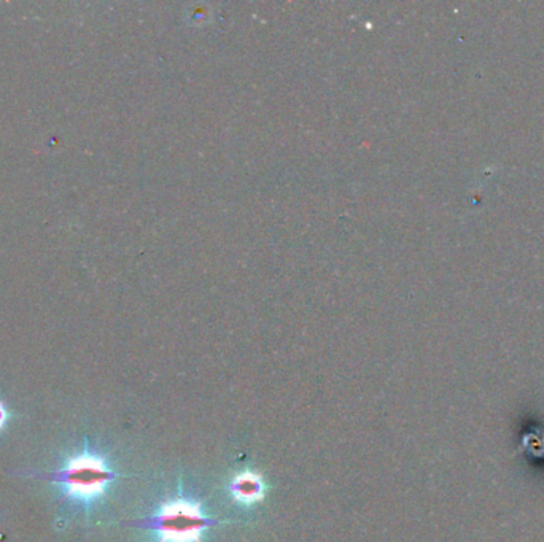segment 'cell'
Segmentation results:
<instances>
[{
	"instance_id": "cell-1",
	"label": "cell",
	"mask_w": 544,
	"mask_h": 542,
	"mask_svg": "<svg viewBox=\"0 0 544 542\" xmlns=\"http://www.w3.org/2000/svg\"><path fill=\"white\" fill-rule=\"evenodd\" d=\"M218 524L221 521L202 514L198 502L172 499L164 502L152 517L133 525L153 531L160 542H201L202 533Z\"/></svg>"
},
{
	"instance_id": "cell-2",
	"label": "cell",
	"mask_w": 544,
	"mask_h": 542,
	"mask_svg": "<svg viewBox=\"0 0 544 542\" xmlns=\"http://www.w3.org/2000/svg\"><path fill=\"white\" fill-rule=\"evenodd\" d=\"M115 478V473L106 465V461L93 453H83L72 458L67 466L56 473L38 474V479L59 483L65 488V495L82 502L101 498Z\"/></svg>"
},
{
	"instance_id": "cell-3",
	"label": "cell",
	"mask_w": 544,
	"mask_h": 542,
	"mask_svg": "<svg viewBox=\"0 0 544 542\" xmlns=\"http://www.w3.org/2000/svg\"><path fill=\"white\" fill-rule=\"evenodd\" d=\"M231 495L235 501L242 504H255L263 499L265 496V483L258 474L242 473L235 475L234 480L229 485Z\"/></svg>"
},
{
	"instance_id": "cell-4",
	"label": "cell",
	"mask_w": 544,
	"mask_h": 542,
	"mask_svg": "<svg viewBox=\"0 0 544 542\" xmlns=\"http://www.w3.org/2000/svg\"><path fill=\"white\" fill-rule=\"evenodd\" d=\"M6 419H9V414H6V409L4 407V404L0 402V429L4 428V424L6 423Z\"/></svg>"
}]
</instances>
